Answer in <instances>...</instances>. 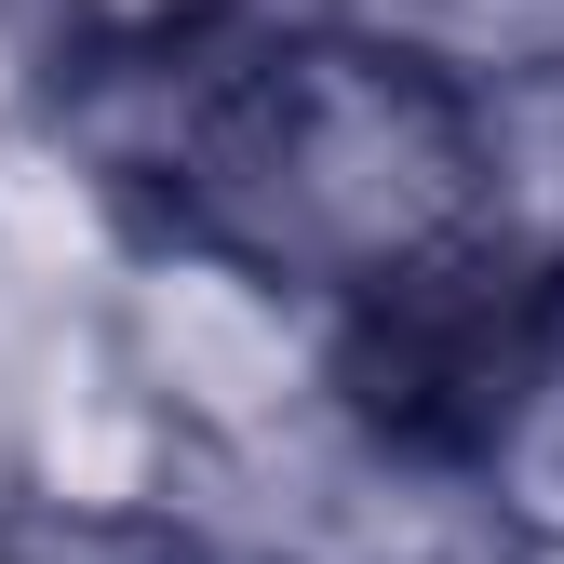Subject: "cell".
I'll list each match as a JSON object with an SVG mask.
<instances>
[{"label":"cell","instance_id":"1","mask_svg":"<svg viewBox=\"0 0 564 564\" xmlns=\"http://www.w3.org/2000/svg\"><path fill=\"white\" fill-rule=\"evenodd\" d=\"M364 416L431 470L470 564H564V256L364 323Z\"/></svg>","mask_w":564,"mask_h":564},{"label":"cell","instance_id":"2","mask_svg":"<svg viewBox=\"0 0 564 564\" xmlns=\"http://www.w3.org/2000/svg\"><path fill=\"white\" fill-rule=\"evenodd\" d=\"M28 14L54 54H188V41L269 14V0H28Z\"/></svg>","mask_w":564,"mask_h":564},{"label":"cell","instance_id":"3","mask_svg":"<svg viewBox=\"0 0 564 564\" xmlns=\"http://www.w3.org/2000/svg\"><path fill=\"white\" fill-rule=\"evenodd\" d=\"M0 564H202L162 511H0Z\"/></svg>","mask_w":564,"mask_h":564},{"label":"cell","instance_id":"4","mask_svg":"<svg viewBox=\"0 0 564 564\" xmlns=\"http://www.w3.org/2000/svg\"><path fill=\"white\" fill-rule=\"evenodd\" d=\"M202 564H336V551H202Z\"/></svg>","mask_w":564,"mask_h":564}]
</instances>
